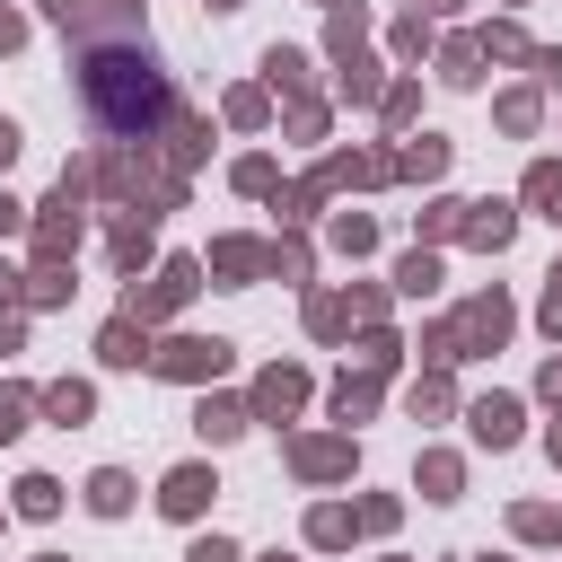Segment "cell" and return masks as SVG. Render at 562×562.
<instances>
[{
	"instance_id": "obj_18",
	"label": "cell",
	"mask_w": 562,
	"mask_h": 562,
	"mask_svg": "<svg viewBox=\"0 0 562 562\" xmlns=\"http://www.w3.org/2000/svg\"><path fill=\"white\" fill-rule=\"evenodd\" d=\"M18 509H26V518H53V509H61V483H53V474H26V483H18Z\"/></svg>"
},
{
	"instance_id": "obj_11",
	"label": "cell",
	"mask_w": 562,
	"mask_h": 562,
	"mask_svg": "<svg viewBox=\"0 0 562 562\" xmlns=\"http://www.w3.org/2000/svg\"><path fill=\"white\" fill-rule=\"evenodd\" d=\"M457 334H465V342H501V334H509V299H501V290H483V299L465 307V325H457Z\"/></svg>"
},
{
	"instance_id": "obj_46",
	"label": "cell",
	"mask_w": 562,
	"mask_h": 562,
	"mask_svg": "<svg viewBox=\"0 0 562 562\" xmlns=\"http://www.w3.org/2000/svg\"><path fill=\"white\" fill-rule=\"evenodd\" d=\"M44 562H53V553H44Z\"/></svg>"
},
{
	"instance_id": "obj_24",
	"label": "cell",
	"mask_w": 562,
	"mask_h": 562,
	"mask_svg": "<svg viewBox=\"0 0 562 562\" xmlns=\"http://www.w3.org/2000/svg\"><path fill=\"white\" fill-rule=\"evenodd\" d=\"M342 97H378V61H369V53L342 61Z\"/></svg>"
},
{
	"instance_id": "obj_32",
	"label": "cell",
	"mask_w": 562,
	"mask_h": 562,
	"mask_svg": "<svg viewBox=\"0 0 562 562\" xmlns=\"http://www.w3.org/2000/svg\"><path fill=\"white\" fill-rule=\"evenodd\" d=\"M18 430H26V395H18V386H0V439H18Z\"/></svg>"
},
{
	"instance_id": "obj_31",
	"label": "cell",
	"mask_w": 562,
	"mask_h": 562,
	"mask_svg": "<svg viewBox=\"0 0 562 562\" xmlns=\"http://www.w3.org/2000/svg\"><path fill=\"white\" fill-rule=\"evenodd\" d=\"M527 202H544V211H553V202H562V167H536V176H527Z\"/></svg>"
},
{
	"instance_id": "obj_37",
	"label": "cell",
	"mask_w": 562,
	"mask_h": 562,
	"mask_svg": "<svg viewBox=\"0 0 562 562\" xmlns=\"http://www.w3.org/2000/svg\"><path fill=\"white\" fill-rule=\"evenodd\" d=\"M18 140H26V132H18V123H9V114H0V167H9V158H18Z\"/></svg>"
},
{
	"instance_id": "obj_6",
	"label": "cell",
	"mask_w": 562,
	"mask_h": 562,
	"mask_svg": "<svg viewBox=\"0 0 562 562\" xmlns=\"http://www.w3.org/2000/svg\"><path fill=\"white\" fill-rule=\"evenodd\" d=\"M97 360H105V369H140V360H149V325H140L132 307H123V316H114V325L97 334Z\"/></svg>"
},
{
	"instance_id": "obj_22",
	"label": "cell",
	"mask_w": 562,
	"mask_h": 562,
	"mask_svg": "<svg viewBox=\"0 0 562 562\" xmlns=\"http://www.w3.org/2000/svg\"><path fill=\"white\" fill-rule=\"evenodd\" d=\"M457 483H465L457 457H422V492H430V501H457Z\"/></svg>"
},
{
	"instance_id": "obj_41",
	"label": "cell",
	"mask_w": 562,
	"mask_h": 562,
	"mask_svg": "<svg viewBox=\"0 0 562 562\" xmlns=\"http://www.w3.org/2000/svg\"><path fill=\"white\" fill-rule=\"evenodd\" d=\"M544 448H553V465H562V422H553V439H544Z\"/></svg>"
},
{
	"instance_id": "obj_21",
	"label": "cell",
	"mask_w": 562,
	"mask_h": 562,
	"mask_svg": "<svg viewBox=\"0 0 562 562\" xmlns=\"http://www.w3.org/2000/svg\"><path fill=\"white\" fill-rule=\"evenodd\" d=\"M369 404H378V386H369V378H342V386H334V422H360Z\"/></svg>"
},
{
	"instance_id": "obj_20",
	"label": "cell",
	"mask_w": 562,
	"mask_h": 562,
	"mask_svg": "<svg viewBox=\"0 0 562 562\" xmlns=\"http://www.w3.org/2000/svg\"><path fill=\"white\" fill-rule=\"evenodd\" d=\"M263 79H272V88H299V79H307V53L272 44V53H263Z\"/></svg>"
},
{
	"instance_id": "obj_23",
	"label": "cell",
	"mask_w": 562,
	"mask_h": 562,
	"mask_svg": "<svg viewBox=\"0 0 562 562\" xmlns=\"http://www.w3.org/2000/svg\"><path fill=\"white\" fill-rule=\"evenodd\" d=\"M70 290H79V281H61V263H44V272H35V281H26V299H35V307H61V299H70Z\"/></svg>"
},
{
	"instance_id": "obj_3",
	"label": "cell",
	"mask_w": 562,
	"mask_h": 562,
	"mask_svg": "<svg viewBox=\"0 0 562 562\" xmlns=\"http://www.w3.org/2000/svg\"><path fill=\"white\" fill-rule=\"evenodd\" d=\"M149 369H158V378H184V386H202V378H220V369H228V342H202V334H184V342L149 351Z\"/></svg>"
},
{
	"instance_id": "obj_42",
	"label": "cell",
	"mask_w": 562,
	"mask_h": 562,
	"mask_svg": "<svg viewBox=\"0 0 562 562\" xmlns=\"http://www.w3.org/2000/svg\"><path fill=\"white\" fill-rule=\"evenodd\" d=\"M413 9H457V0H413Z\"/></svg>"
},
{
	"instance_id": "obj_40",
	"label": "cell",
	"mask_w": 562,
	"mask_h": 562,
	"mask_svg": "<svg viewBox=\"0 0 562 562\" xmlns=\"http://www.w3.org/2000/svg\"><path fill=\"white\" fill-rule=\"evenodd\" d=\"M0 351H18V316H0Z\"/></svg>"
},
{
	"instance_id": "obj_28",
	"label": "cell",
	"mask_w": 562,
	"mask_h": 562,
	"mask_svg": "<svg viewBox=\"0 0 562 562\" xmlns=\"http://www.w3.org/2000/svg\"><path fill=\"white\" fill-rule=\"evenodd\" d=\"M263 272H281V281H307V246H272V255H263Z\"/></svg>"
},
{
	"instance_id": "obj_9",
	"label": "cell",
	"mask_w": 562,
	"mask_h": 562,
	"mask_svg": "<svg viewBox=\"0 0 562 562\" xmlns=\"http://www.w3.org/2000/svg\"><path fill=\"white\" fill-rule=\"evenodd\" d=\"M465 422H474V439H483V448H509V439H518V395H483Z\"/></svg>"
},
{
	"instance_id": "obj_16",
	"label": "cell",
	"mask_w": 562,
	"mask_h": 562,
	"mask_svg": "<svg viewBox=\"0 0 562 562\" xmlns=\"http://www.w3.org/2000/svg\"><path fill=\"white\" fill-rule=\"evenodd\" d=\"M439 167H448V140H439V132H422V140L395 158V176H439Z\"/></svg>"
},
{
	"instance_id": "obj_14",
	"label": "cell",
	"mask_w": 562,
	"mask_h": 562,
	"mask_svg": "<svg viewBox=\"0 0 562 562\" xmlns=\"http://www.w3.org/2000/svg\"><path fill=\"white\" fill-rule=\"evenodd\" d=\"M211 272L246 281V272H263V246H246V237H220V246H211Z\"/></svg>"
},
{
	"instance_id": "obj_17",
	"label": "cell",
	"mask_w": 562,
	"mask_h": 562,
	"mask_svg": "<svg viewBox=\"0 0 562 562\" xmlns=\"http://www.w3.org/2000/svg\"><path fill=\"white\" fill-rule=\"evenodd\" d=\"M395 290H404V299L439 290V255H404V263H395Z\"/></svg>"
},
{
	"instance_id": "obj_1",
	"label": "cell",
	"mask_w": 562,
	"mask_h": 562,
	"mask_svg": "<svg viewBox=\"0 0 562 562\" xmlns=\"http://www.w3.org/2000/svg\"><path fill=\"white\" fill-rule=\"evenodd\" d=\"M79 105H88V123L114 132V140H140V132L176 123V88H167V70L149 61L140 35L88 44V53H79Z\"/></svg>"
},
{
	"instance_id": "obj_33",
	"label": "cell",
	"mask_w": 562,
	"mask_h": 562,
	"mask_svg": "<svg viewBox=\"0 0 562 562\" xmlns=\"http://www.w3.org/2000/svg\"><path fill=\"white\" fill-rule=\"evenodd\" d=\"M44 18L53 26H88V0H44Z\"/></svg>"
},
{
	"instance_id": "obj_35",
	"label": "cell",
	"mask_w": 562,
	"mask_h": 562,
	"mask_svg": "<svg viewBox=\"0 0 562 562\" xmlns=\"http://www.w3.org/2000/svg\"><path fill=\"white\" fill-rule=\"evenodd\" d=\"M18 44H26V18H18V9H0V53H18Z\"/></svg>"
},
{
	"instance_id": "obj_4",
	"label": "cell",
	"mask_w": 562,
	"mask_h": 562,
	"mask_svg": "<svg viewBox=\"0 0 562 562\" xmlns=\"http://www.w3.org/2000/svg\"><path fill=\"white\" fill-rule=\"evenodd\" d=\"M35 246H44V263H61V255L79 246V176H61V193L44 202V220H35Z\"/></svg>"
},
{
	"instance_id": "obj_36",
	"label": "cell",
	"mask_w": 562,
	"mask_h": 562,
	"mask_svg": "<svg viewBox=\"0 0 562 562\" xmlns=\"http://www.w3.org/2000/svg\"><path fill=\"white\" fill-rule=\"evenodd\" d=\"M544 325H553V334H562V272H553V281H544Z\"/></svg>"
},
{
	"instance_id": "obj_25",
	"label": "cell",
	"mask_w": 562,
	"mask_h": 562,
	"mask_svg": "<svg viewBox=\"0 0 562 562\" xmlns=\"http://www.w3.org/2000/svg\"><path fill=\"white\" fill-rule=\"evenodd\" d=\"M369 237H378V228H369L360 211H342V220H334V246H342V255H369Z\"/></svg>"
},
{
	"instance_id": "obj_34",
	"label": "cell",
	"mask_w": 562,
	"mask_h": 562,
	"mask_svg": "<svg viewBox=\"0 0 562 562\" xmlns=\"http://www.w3.org/2000/svg\"><path fill=\"white\" fill-rule=\"evenodd\" d=\"M184 562H237V544H228V536H202V544H193Z\"/></svg>"
},
{
	"instance_id": "obj_27",
	"label": "cell",
	"mask_w": 562,
	"mask_h": 562,
	"mask_svg": "<svg viewBox=\"0 0 562 562\" xmlns=\"http://www.w3.org/2000/svg\"><path fill=\"white\" fill-rule=\"evenodd\" d=\"M307 536H316V544H351V509H316Z\"/></svg>"
},
{
	"instance_id": "obj_10",
	"label": "cell",
	"mask_w": 562,
	"mask_h": 562,
	"mask_svg": "<svg viewBox=\"0 0 562 562\" xmlns=\"http://www.w3.org/2000/svg\"><path fill=\"white\" fill-rule=\"evenodd\" d=\"M246 422H255V404H228V395H202V404H193V430H202V439H237Z\"/></svg>"
},
{
	"instance_id": "obj_43",
	"label": "cell",
	"mask_w": 562,
	"mask_h": 562,
	"mask_svg": "<svg viewBox=\"0 0 562 562\" xmlns=\"http://www.w3.org/2000/svg\"><path fill=\"white\" fill-rule=\"evenodd\" d=\"M544 220H553V228H562V202H553V211H544Z\"/></svg>"
},
{
	"instance_id": "obj_19",
	"label": "cell",
	"mask_w": 562,
	"mask_h": 562,
	"mask_svg": "<svg viewBox=\"0 0 562 562\" xmlns=\"http://www.w3.org/2000/svg\"><path fill=\"white\" fill-rule=\"evenodd\" d=\"M474 61H483V44H448V61H439V79H448V88H474V79H483Z\"/></svg>"
},
{
	"instance_id": "obj_2",
	"label": "cell",
	"mask_w": 562,
	"mask_h": 562,
	"mask_svg": "<svg viewBox=\"0 0 562 562\" xmlns=\"http://www.w3.org/2000/svg\"><path fill=\"white\" fill-rule=\"evenodd\" d=\"M193 281H202V263H184V255H176V263H158V281H149V290L132 281V316H140V325H149V316H176V307L193 299Z\"/></svg>"
},
{
	"instance_id": "obj_30",
	"label": "cell",
	"mask_w": 562,
	"mask_h": 562,
	"mask_svg": "<svg viewBox=\"0 0 562 562\" xmlns=\"http://www.w3.org/2000/svg\"><path fill=\"white\" fill-rule=\"evenodd\" d=\"M237 193H272V158H237Z\"/></svg>"
},
{
	"instance_id": "obj_5",
	"label": "cell",
	"mask_w": 562,
	"mask_h": 562,
	"mask_svg": "<svg viewBox=\"0 0 562 562\" xmlns=\"http://www.w3.org/2000/svg\"><path fill=\"white\" fill-rule=\"evenodd\" d=\"M211 492H220V483H211V465H176V474L158 483V509H167V518H202V509H211Z\"/></svg>"
},
{
	"instance_id": "obj_38",
	"label": "cell",
	"mask_w": 562,
	"mask_h": 562,
	"mask_svg": "<svg viewBox=\"0 0 562 562\" xmlns=\"http://www.w3.org/2000/svg\"><path fill=\"white\" fill-rule=\"evenodd\" d=\"M536 79H553V88H562V53H536Z\"/></svg>"
},
{
	"instance_id": "obj_29",
	"label": "cell",
	"mask_w": 562,
	"mask_h": 562,
	"mask_svg": "<svg viewBox=\"0 0 562 562\" xmlns=\"http://www.w3.org/2000/svg\"><path fill=\"white\" fill-rule=\"evenodd\" d=\"M483 53H501V61H518L527 44H518V26H483ZM527 61H536V53H527Z\"/></svg>"
},
{
	"instance_id": "obj_39",
	"label": "cell",
	"mask_w": 562,
	"mask_h": 562,
	"mask_svg": "<svg viewBox=\"0 0 562 562\" xmlns=\"http://www.w3.org/2000/svg\"><path fill=\"white\" fill-rule=\"evenodd\" d=\"M9 228H26V211H18L9 193H0V237H9Z\"/></svg>"
},
{
	"instance_id": "obj_12",
	"label": "cell",
	"mask_w": 562,
	"mask_h": 562,
	"mask_svg": "<svg viewBox=\"0 0 562 562\" xmlns=\"http://www.w3.org/2000/svg\"><path fill=\"white\" fill-rule=\"evenodd\" d=\"M88 509H97V518H123V509H132V474H123V465H97V474H88Z\"/></svg>"
},
{
	"instance_id": "obj_13",
	"label": "cell",
	"mask_w": 562,
	"mask_h": 562,
	"mask_svg": "<svg viewBox=\"0 0 562 562\" xmlns=\"http://www.w3.org/2000/svg\"><path fill=\"white\" fill-rule=\"evenodd\" d=\"M509 228H518V220H509V202H474V220H465V237H474L483 255H501V246H509Z\"/></svg>"
},
{
	"instance_id": "obj_26",
	"label": "cell",
	"mask_w": 562,
	"mask_h": 562,
	"mask_svg": "<svg viewBox=\"0 0 562 562\" xmlns=\"http://www.w3.org/2000/svg\"><path fill=\"white\" fill-rule=\"evenodd\" d=\"M140 263H149V228H123L114 237V272H140Z\"/></svg>"
},
{
	"instance_id": "obj_45",
	"label": "cell",
	"mask_w": 562,
	"mask_h": 562,
	"mask_svg": "<svg viewBox=\"0 0 562 562\" xmlns=\"http://www.w3.org/2000/svg\"><path fill=\"white\" fill-rule=\"evenodd\" d=\"M263 562H290V553H263Z\"/></svg>"
},
{
	"instance_id": "obj_44",
	"label": "cell",
	"mask_w": 562,
	"mask_h": 562,
	"mask_svg": "<svg viewBox=\"0 0 562 562\" xmlns=\"http://www.w3.org/2000/svg\"><path fill=\"white\" fill-rule=\"evenodd\" d=\"M211 9H237V0H211Z\"/></svg>"
},
{
	"instance_id": "obj_7",
	"label": "cell",
	"mask_w": 562,
	"mask_h": 562,
	"mask_svg": "<svg viewBox=\"0 0 562 562\" xmlns=\"http://www.w3.org/2000/svg\"><path fill=\"white\" fill-rule=\"evenodd\" d=\"M299 404H307V378L299 369H263L255 378V422H290Z\"/></svg>"
},
{
	"instance_id": "obj_15",
	"label": "cell",
	"mask_w": 562,
	"mask_h": 562,
	"mask_svg": "<svg viewBox=\"0 0 562 562\" xmlns=\"http://www.w3.org/2000/svg\"><path fill=\"white\" fill-rule=\"evenodd\" d=\"M44 413H53V422H88V413H97V395H88L79 378H61V386H44Z\"/></svg>"
},
{
	"instance_id": "obj_8",
	"label": "cell",
	"mask_w": 562,
	"mask_h": 562,
	"mask_svg": "<svg viewBox=\"0 0 562 562\" xmlns=\"http://www.w3.org/2000/svg\"><path fill=\"white\" fill-rule=\"evenodd\" d=\"M290 465H299L307 483H334V474H351V439H299Z\"/></svg>"
}]
</instances>
